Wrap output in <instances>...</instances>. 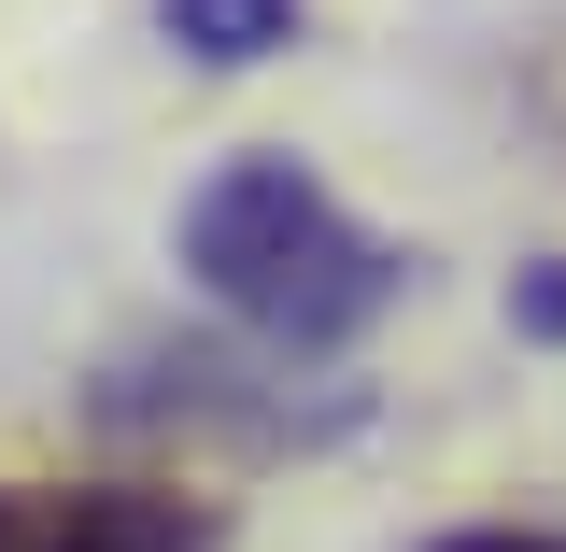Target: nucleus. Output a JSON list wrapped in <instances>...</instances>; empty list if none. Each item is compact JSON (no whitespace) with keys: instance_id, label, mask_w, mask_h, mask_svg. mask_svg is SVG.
Returning a JSON list of instances; mask_svg holds the SVG:
<instances>
[{"instance_id":"obj_2","label":"nucleus","mask_w":566,"mask_h":552,"mask_svg":"<svg viewBox=\"0 0 566 552\" xmlns=\"http://www.w3.org/2000/svg\"><path fill=\"white\" fill-rule=\"evenodd\" d=\"M0 552H212V510L170 482H0Z\"/></svg>"},{"instance_id":"obj_3","label":"nucleus","mask_w":566,"mask_h":552,"mask_svg":"<svg viewBox=\"0 0 566 552\" xmlns=\"http://www.w3.org/2000/svg\"><path fill=\"white\" fill-rule=\"evenodd\" d=\"M156 29H170L199 71H255V58L297 43V0H156Z\"/></svg>"},{"instance_id":"obj_4","label":"nucleus","mask_w":566,"mask_h":552,"mask_svg":"<svg viewBox=\"0 0 566 552\" xmlns=\"http://www.w3.org/2000/svg\"><path fill=\"white\" fill-rule=\"evenodd\" d=\"M510 326H524V341H566V270H524V283H510Z\"/></svg>"},{"instance_id":"obj_5","label":"nucleus","mask_w":566,"mask_h":552,"mask_svg":"<svg viewBox=\"0 0 566 552\" xmlns=\"http://www.w3.org/2000/svg\"><path fill=\"white\" fill-rule=\"evenodd\" d=\"M424 552H566L553 524H453V539H424Z\"/></svg>"},{"instance_id":"obj_1","label":"nucleus","mask_w":566,"mask_h":552,"mask_svg":"<svg viewBox=\"0 0 566 552\" xmlns=\"http://www.w3.org/2000/svg\"><path fill=\"white\" fill-rule=\"evenodd\" d=\"M185 270L227 326H255L270 354H340L368 341L397 298H411V256L340 212L297 156H227L199 199H185Z\"/></svg>"}]
</instances>
